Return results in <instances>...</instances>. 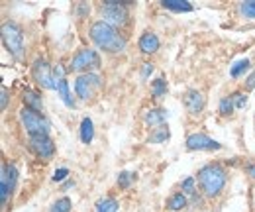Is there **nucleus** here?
<instances>
[{"label":"nucleus","instance_id":"f257e3e1","mask_svg":"<svg viewBox=\"0 0 255 212\" xmlns=\"http://www.w3.org/2000/svg\"><path fill=\"white\" fill-rule=\"evenodd\" d=\"M91 39L104 51L118 53L126 49V39L118 33V30L106 22H95L91 26Z\"/></svg>","mask_w":255,"mask_h":212},{"label":"nucleus","instance_id":"f03ea898","mask_svg":"<svg viewBox=\"0 0 255 212\" xmlns=\"http://www.w3.org/2000/svg\"><path fill=\"white\" fill-rule=\"evenodd\" d=\"M198 181L208 197H216L226 185V171L220 165H206L198 171Z\"/></svg>","mask_w":255,"mask_h":212},{"label":"nucleus","instance_id":"7ed1b4c3","mask_svg":"<svg viewBox=\"0 0 255 212\" xmlns=\"http://www.w3.org/2000/svg\"><path fill=\"white\" fill-rule=\"evenodd\" d=\"M20 120H22V126L26 128V132L30 134V138H33V136H47V132H49L47 120L39 112L32 110V108L24 106L20 110Z\"/></svg>","mask_w":255,"mask_h":212},{"label":"nucleus","instance_id":"20e7f679","mask_svg":"<svg viewBox=\"0 0 255 212\" xmlns=\"http://www.w3.org/2000/svg\"><path fill=\"white\" fill-rule=\"evenodd\" d=\"M2 43L6 47V51L20 59L22 53H24V37H22V31L18 30V26L14 24H4L2 26Z\"/></svg>","mask_w":255,"mask_h":212},{"label":"nucleus","instance_id":"39448f33","mask_svg":"<svg viewBox=\"0 0 255 212\" xmlns=\"http://www.w3.org/2000/svg\"><path fill=\"white\" fill-rule=\"evenodd\" d=\"M102 22L110 24V26H118V24H124L128 18V12L126 8L116 2V0H108L104 6H102Z\"/></svg>","mask_w":255,"mask_h":212},{"label":"nucleus","instance_id":"423d86ee","mask_svg":"<svg viewBox=\"0 0 255 212\" xmlns=\"http://www.w3.org/2000/svg\"><path fill=\"white\" fill-rule=\"evenodd\" d=\"M32 75L35 79V83L43 89H57V83H53V75H51V69L49 65L45 63L43 59H37L32 65Z\"/></svg>","mask_w":255,"mask_h":212},{"label":"nucleus","instance_id":"0eeeda50","mask_svg":"<svg viewBox=\"0 0 255 212\" xmlns=\"http://www.w3.org/2000/svg\"><path fill=\"white\" fill-rule=\"evenodd\" d=\"M100 87V77L98 75H93V73H87V75H81L77 81H75V92L77 96L81 98H91L93 92Z\"/></svg>","mask_w":255,"mask_h":212},{"label":"nucleus","instance_id":"6e6552de","mask_svg":"<svg viewBox=\"0 0 255 212\" xmlns=\"http://www.w3.org/2000/svg\"><path fill=\"white\" fill-rule=\"evenodd\" d=\"M96 67H100V57L95 49H81L71 61V69H75V71L96 69Z\"/></svg>","mask_w":255,"mask_h":212},{"label":"nucleus","instance_id":"1a4fd4ad","mask_svg":"<svg viewBox=\"0 0 255 212\" xmlns=\"http://www.w3.org/2000/svg\"><path fill=\"white\" fill-rule=\"evenodd\" d=\"M187 148L198 152H212V150H220V144L204 134H191L187 138Z\"/></svg>","mask_w":255,"mask_h":212},{"label":"nucleus","instance_id":"9d476101","mask_svg":"<svg viewBox=\"0 0 255 212\" xmlns=\"http://www.w3.org/2000/svg\"><path fill=\"white\" fill-rule=\"evenodd\" d=\"M30 148L33 150L35 155H39L43 159H49L55 152V146H53L49 136H33V138H30Z\"/></svg>","mask_w":255,"mask_h":212},{"label":"nucleus","instance_id":"9b49d317","mask_svg":"<svg viewBox=\"0 0 255 212\" xmlns=\"http://www.w3.org/2000/svg\"><path fill=\"white\" fill-rule=\"evenodd\" d=\"M16 177H18V173H16V169L14 167H8V165H4L2 167V177H0V195H2V205H6V201H8V193L14 189V185H16Z\"/></svg>","mask_w":255,"mask_h":212},{"label":"nucleus","instance_id":"f8f14e48","mask_svg":"<svg viewBox=\"0 0 255 212\" xmlns=\"http://www.w3.org/2000/svg\"><path fill=\"white\" fill-rule=\"evenodd\" d=\"M139 49L143 53H155L159 49V37L153 31H145L139 39Z\"/></svg>","mask_w":255,"mask_h":212},{"label":"nucleus","instance_id":"ddd939ff","mask_svg":"<svg viewBox=\"0 0 255 212\" xmlns=\"http://www.w3.org/2000/svg\"><path fill=\"white\" fill-rule=\"evenodd\" d=\"M185 106L189 108L191 114H198V112L202 110V106H204V98H202V94H200L198 91H189L187 92V96H185Z\"/></svg>","mask_w":255,"mask_h":212},{"label":"nucleus","instance_id":"4468645a","mask_svg":"<svg viewBox=\"0 0 255 212\" xmlns=\"http://www.w3.org/2000/svg\"><path fill=\"white\" fill-rule=\"evenodd\" d=\"M143 120H145V124H149V126H157V128H161V126H165L167 114H165V110L153 108V110H147V112H145Z\"/></svg>","mask_w":255,"mask_h":212},{"label":"nucleus","instance_id":"2eb2a0df","mask_svg":"<svg viewBox=\"0 0 255 212\" xmlns=\"http://www.w3.org/2000/svg\"><path fill=\"white\" fill-rule=\"evenodd\" d=\"M161 4H163V8L173 10V12H191L192 10L191 2H187V0H163Z\"/></svg>","mask_w":255,"mask_h":212},{"label":"nucleus","instance_id":"dca6fc26","mask_svg":"<svg viewBox=\"0 0 255 212\" xmlns=\"http://www.w3.org/2000/svg\"><path fill=\"white\" fill-rule=\"evenodd\" d=\"M93 136H95L93 120L91 118H83V122H81V140H83V144H91Z\"/></svg>","mask_w":255,"mask_h":212},{"label":"nucleus","instance_id":"f3484780","mask_svg":"<svg viewBox=\"0 0 255 212\" xmlns=\"http://www.w3.org/2000/svg\"><path fill=\"white\" fill-rule=\"evenodd\" d=\"M24 102H26V108H32V110H35V112H39L41 106H43L41 98L37 96V92H33V91L24 92Z\"/></svg>","mask_w":255,"mask_h":212},{"label":"nucleus","instance_id":"a211bd4d","mask_svg":"<svg viewBox=\"0 0 255 212\" xmlns=\"http://www.w3.org/2000/svg\"><path fill=\"white\" fill-rule=\"evenodd\" d=\"M167 207H169L171 211H181V209L187 207V197H185L183 193H177V195H173V197L169 199Z\"/></svg>","mask_w":255,"mask_h":212},{"label":"nucleus","instance_id":"6ab92c4d","mask_svg":"<svg viewBox=\"0 0 255 212\" xmlns=\"http://www.w3.org/2000/svg\"><path fill=\"white\" fill-rule=\"evenodd\" d=\"M57 92L61 94V100H63L67 106H73L75 102H73V98H71V91H69V83L67 81H59L57 83Z\"/></svg>","mask_w":255,"mask_h":212},{"label":"nucleus","instance_id":"aec40b11","mask_svg":"<svg viewBox=\"0 0 255 212\" xmlns=\"http://www.w3.org/2000/svg\"><path fill=\"white\" fill-rule=\"evenodd\" d=\"M118 211V203L114 199H104L96 203V212H116Z\"/></svg>","mask_w":255,"mask_h":212},{"label":"nucleus","instance_id":"412c9836","mask_svg":"<svg viewBox=\"0 0 255 212\" xmlns=\"http://www.w3.org/2000/svg\"><path fill=\"white\" fill-rule=\"evenodd\" d=\"M248 67H250V61H248V59H240L238 63H234V65H232V69H230V75H232L234 79H238V77H240V75H242V73H244Z\"/></svg>","mask_w":255,"mask_h":212},{"label":"nucleus","instance_id":"4be33fe9","mask_svg":"<svg viewBox=\"0 0 255 212\" xmlns=\"http://www.w3.org/2000/svg\"><path fill=\"white\" fill-rule=\"evenodd\" d=\"M49 212H71V201H69L67 197L59 199V201H55Z\"/></svg>","mask_w":255,"mask_h":212},{"label":"nucleus","instance_id":"5701e85b","mask_svg":"<svg viewBox=\"0 0 255 212\" xmlns=\"http://www.w3.org/2000/svg\"><path fill=\"white\" fill-rule=\"evenodd\" d=\"M240 12L246 16V18H255V0H248V2H242L240 6Z\"/></svg>","mask_w":255,"mask_h":212},{"label":"nucleus","instance_id":"b1692460","mask_svg":"<svg viewBox=\"0 0 255 212\" xmlns=\"http://www.w3.org/2000/svg\"><path fill=\"white\" fill-rule=\"evenodd\" d=\"M155 130H157V132H155V134L149 138V142H151V144H161V142H165V140L169 138V130H167L165 126H161V128H155Z\"/></svg>","mask_w":255,"mask_h":212},{"label":"nucleus","instance_id":"393cba45","mask_svg":"<svg viewBox=\"0 0 255 212\" xmlns=\"http://www.w3.org/2000/svg\"><path fill=\"white\" fill-rule=\"evenodd\" d=\"M167 91V85H165V81L163 79H157V81H153V87H151V92H153V96H163Z\"/></svg>","mask_w":255,"mask_h":212},{"label":"nucleus","instance_id":"a878e982","mask_svg":"<svg viewBox=\"0 0 255 212\" xmlns=\"http://www.w3.org/2000/svg\"><path fill=\"white\" fill-rule=\"evenodd\" d=\"M234 106H236V104H234V96H228V98H222V100H220V112H222V114H230V112L234 110Z\"/></svg>","mask_w":255,"mask_h":212},{"label":"nucleus","instance_id":"bb28decb","mask_svg":"<svg viewBox=\"0 0 255 212\" xmlns=\"http://www.w3.org/2000/svg\"><path fill=\"white\" fill-rule=\"evenodd\" d=\"M67 175H69V169H65V167H61V169H57L55 173H53V181L55 183H61L67 179Z\"/></svg>","mask_w":255,"mask_h":212},{"label":"nucleus","instance_id":"cd10ccee","mask_svg":"<svg viewBox=\"0 0 255 212\" xmlns=\"http://www.w3.org/2000/svg\"><path fill=\"white\" fill-rule=\"evenodd\" d=\"M183 191H185L187 195H192V193H194V179H185V181H183Z\"/></svg>","mask_w":255,"mask_h":212},{"label":"nucleus","instance_id":"c85d7f7f","mask_svg":"<svg viewBox=\"0 0 255 212\" xmlns=\"http://www.w3.org/2000/svg\"><path fill=\"white\" fill-rule=\"evenodd\" d=\"M129 181H131V175L129 173H120V177H118V183H120V187H129Z\"/></svg>","mask_w":255,"mask_h":212},{"label":"nucleus","instance_id":"c756f323","mask_svg":"<svg viewBox=\"0 0 255 212\" xmlns=\"http://www.w3.org/2000/svg\"><path fill=\"white\" fill-rule=\"evenodd\" d=\"M151 73H153V65H151V63H143V71H141V77H143V79H147Z\"/></svg>","mask_w":255,"mask_h":212},{"label":"nucleus","instance_id":"7c9ffc66","mask_svg":"<svg viewBox=\"0 0 255 212\" xmlns=\"http://www.w3.org/2000/svg\"><path fill=\"white\" fill-rule=\"evenodd\" d=\"M234 98H236V106H238V108H242V106L246 104V96H244V94H234Z\"/></svg>","mask_w":255,"mask_h":212},{"label":"nucleus","instance_id":"2f4dec72","mask_svg":"<svg viewBox=\"0 0 255 212\" xmlns=\"http://www.w3.org/2000/svg\"><path fill=\"white\" fill-rule=\"evenodd\" d=\"M248 89H255V71L250 75V79H248Z\"/></svg>","mask_w":255,"mask_h":212},{"label":"nucleus","instance_id":"473e14b6","mask_svg":"<svg viewBox=\"0 0 255 212\" xmlns=\"http://www.w3.org/2000/svg\"><path fill=\"white\" fill-rule=\"evenodd\" d=\"M6 102H8V91L2 87V108H6Z\"/></svg>","mask_w":255,"mask_h":212},{"label":"nucleus","instance_id":"72a5a7b5","mask_svg":"<svg viewBox=\"0 0 255 212\" xmlns=\"http://www.w3.org/2000/svg\"><path fill=\"white\" fill-rule=\"evenodd\" d=\"M250 175H252V177L255 179V163L252 165V167H250Z\"/></svg>","mask_w":255,"mask_h":212}]
</instances>
